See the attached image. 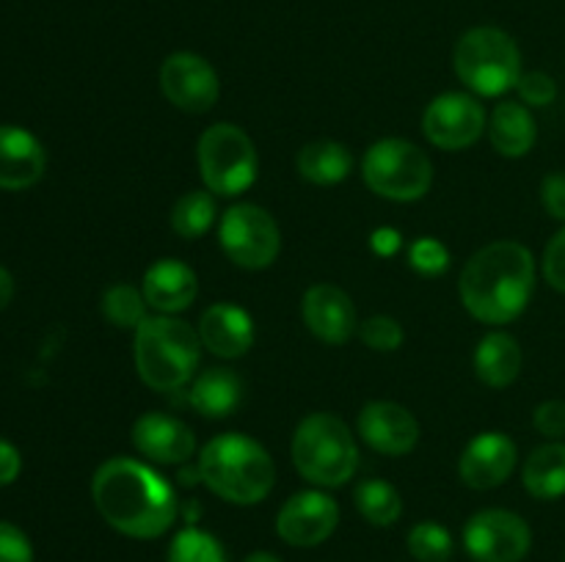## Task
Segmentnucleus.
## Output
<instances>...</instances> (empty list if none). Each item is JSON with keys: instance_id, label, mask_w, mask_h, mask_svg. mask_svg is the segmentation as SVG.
<instances>
[{"instance_id": "f257e3e1", "label": "nucleus", "mask_w": 565, "mask_h": 562, "mask_svg": "<svg viewBox=\"0 0 565 562\" xmlns=\"http://www.w3.org/2000/svg\"><path fill=\"white\" fill-rule=\"evenodd\" d=\"M99 516L127 538L152 540L171 529L177 494L163 474L136 457H110L92 479Z\"/></svg>"}, {"instance_id": "f03ea898", "label": "nucleus", "mask_w": 565, "mask_h": 562, "mask_svg": "<svg viewBox=\"0 0 565 562\" xmlns=\"http://www.w3.org/2000/svg\"><path fill=\"white\" fill-rule=\"evenodd\" d=\"M535 290V259L516 240L483 246L463 264L458 292L475 320L505 325L527 309Z\"/></svg>"}, {"instance_id": "7ed1b4c3", "label": "nucleus", "mask_w": 565, "mask_h": 562, "mask_svg": "<svg viewBox=\"0 0 565 562\" xmlns=\"http://www.w3.org/2000/svg\"><path fill=\"white\" fill-rule=\"evenodd\" d=\"M202 483L232 505H257L276 483L270 452L246 433L215 435L199 455Z\"/></svg>"}, {"instance_id": "20e7f679", "label": "nucleus", "mask_w": 565, "mask_h": 562, "mask_svg": "<svg viewBox=\"0 0 565 562\" xmlns=\"http://www.w3.org/2000/svg\"><path fill=\"white\" fill-rule=\"evenodd\" d=\"M199 331L174 314H154L136 328V369L154 391H177L191 383L199 364Z\"/></svg>"}, {"instance_id": "39448f33", "label": "nucleus", "mask_w": 565, "mask_h": 562, "mask_svg": "<svg viewBox=\"0 0 565 562\" xmlns=\"http://www.w3.org/2000/svg\"><path fill=\"white\" fill-rule=\"evenodd\" d=\"M298 474L320 488H340L356 474L359 450L351 428L337 413H309L292 435Z\"/></svg>"}, {"instance_id": "423d86ee", "label": "nucleus", "mask_w": 565, "mask_h": 562, "mask_svg": "<svg viewBox=\"0 0 565 562\" xmlns=\"http://www.w3.org/2000/svg\"><path fill=\"white\" fill-rule=\"evenodd\" d=\"M452 66L469 91L480 97H502L516 88L522 77V53L500 28H472L458 39Z\"/></svg>"}, {"instance_id": "0eeeda50", "label": "nucleus", "mask_w": 565, "mask_h": 562, "mask_svg": "<svg viewBox=\"0 0 565 562\" xmlns=\"http://www.w3.org/2000/svg\"><path fill=\"white\" fill-rule=\"evenodd\" d=\"M362 176L381 198L417 202L434 185V163L406 138H384L364 154Z\"/></svg>"}, {"instance_id": "6e6552de", "label": "nucleus", "mask_w": 565, "mask_h": 562, "mask_svg": "<svg viewBox=\"0 0 565 562\" xmlns=\"http://www.w3.org/2000/svg\"><path fill=\"white\" fill-rule=\"evenodd\" d=\"M199 171L213 196H237L257 180L259 158L254 141L230 121L207 127L196 147Z\"/></svg>"}, {"instance_id": "1a4fd4ad", "label": "nucleus", "mask_w": 565, "mask_h": 562, "mask_svg": "<svg viewBox=\"0 0 565 562\" xmlns=\"http://www.w3.org/2000/svg\"><path fill=\"white\" fill-rule=\"evenodd\" d=\"M218 240L226 257L246 270H263L281 251L279 224L268 209L241 202L221 215Z\"/></svg>"}, {"instance_id": "9d476101", "label": "nucleus", "mask_w": 565, "mask_h": 562, "mask_svg": "<svg viewBox=\"0 0 565 562\" xmlns=\"http://www.w3.org/2000/svg\"><path fill=\"white\" fill-rule=\"evenodd\" d=\"M463 545L478 562H522L533 545V532L522 516L491 507L469 518Z\"/></svg>"}, {"instance_id": "9b49d317", "label": "nucleus", "mask_w": 565, "mask_h": 562, "mask_svg": "<svg viewBox=\"0 0 565 562\" xmlns=\"http://www.w3.org/2000/svg\"><path fill=\"white\" fill-rule=\"evenodd\" d=\"M486 127L489 121H486L483 105L472 94L463 91L439 94L436 99H430L423 116L425 138L445 152L469 149L480 141Z\"/></svg>"}, {"instance_id": "f8f14e48", "label": "nucleus", "mask_w": 565, "mask_h": 562, "mask_svg": "<svg viewBox=\"0 0 565 562\" xmlns=\"http://www.w3.org/2000/svg\"><path fill=\"white\" fill-rule=\"evenodd\" d=\"M160 88L174 108L207 114L221 97L218 72L196 53H174L160 66Z\"/></svg>"}, {"instance_id": "ddd939ff", "label": "nucleus", "mask_w": 565, "mask_h": 562, "mask_svg": "<svg viewBox=\"0 0 565 562\" xmlns=\"http://www.w3.org/2000/svg\"><path fill=\"white\" fill-rule=\"evenodd\" d=\"M340 523V507L323 490H301L281 505L276 516V532L285 543L309 549L334 534Z\"/></svg>"}, {"instance_id": "4468645a", "label": "nucleus", "mask_w": 565, "mask_h": 562, "mask_svg": "<svg viewBox=\"0 0 565 562\" xmlns=\"http://www.w3.org/2000/svg\"><path fill=\"white\" fill-rule=\"evenodd\" d=\"M301 314L307 328L326 345H345L356 334V309L342 287L320 281L303 292Z\"/></svg>"}, {"instance_id": "2eb2a0df", "label": "nucleus", "mask_w": 565, "mask_h": 562, "mask_svg": "<svg viewBox=\"0 0 565 562\" xmlns=\"http://www.w3.org/2000/svg\"><path fill=\"white\" fill-rule=\"evenodd\" d=\"M132 444L160 466H182L196 452V435L182 419L163 411H149L132 424Z\"/></svg>"}, {"instance_id": "dca6fc26", "label": "nucleus", "mask_w": 565, "mask_h": 562, "mask_svg": "<svg viewBox=\"0 0 565 562\" xmlns=\"http://www.w3.org/2000/svg\"><path fill=\"white\" fill-rule=\"evenodd\" d=\"M356 424L364 444L381 455H408L419 441V422L414 413L390 400L367 402Z\"/></svg>"}, {"instance_id": "f3484780", "label": "nucleus", "mask_w": 565, "mask_h": 562, "mask_svg": "<svg viewBox=\"0 0 565 562\" xmlns=\"http://www.w3.org/2000/svg\"><path fill=\"white\" fill-rule=\"evenodd\" d=\"M516 461L519 450L511 435L489 430V433H480L469 441L461 461H458V474L469 488L491 490L511 477Z\"/></svg>"}, {"instance_id": "a211bd4d", "label": "nucleus", "mask_w": 565, "mask_h": 562, "mask_svg": "<svg viewBox=\"0 0 565 562\" xmlns=\"http://www.w3.org/2000/svg\"><path fill=\"white\" fill-rule=\"evenodd\" d=\"M199 339L213 356L241 358L254 345V323L235 303H213L199 320Z\"/></svg>"}, {"instance_id": "6ab92c4d", "label": "nucleus", "mask_w": 565, "mask_h": 562, "mask_svg": "<svg viewBox=\"0 0 565 562\" xmlns=\"http://www.w3.org/2000/svg\"><path fill=\"white\" fill-rule=\"evenodd\" d=\"M44 174V149L28 130L0 125V187L25 191Z\"/></svg>"}, {"instance_id": "aec40b11", "label": "nucleus", "mask_w": 565, "mask_h": 562, "mask_svg": "<svg viewBox=\"0 0 565 562\" xmlns=\"http://www.w3.org/2000/svg\"><path fill=\"white\" fill-rule=\"evenodd\" d=\"M143 298L160 314H177L193 303L199 292L196 270L182 259H158L143 273Z\"/></svg>"}, {"instance_id": "412c9836", "label": "nucleus", "mask_w": 565, "mask_h": 562, "mask_svg": "<svg viewBox=\"0 0 565 562\" xmlns=\"http://www.w3.org/2000/svg\"><path fill=\"white\" fill-rule=\"evenodd\" d=\"M486 130H489L491 147L505 158H524L539 138V127H535L530 108L522 102H513V99L497 105Z\"/></svg>"}, {"instance_id": "4be33fe9", "label": "nucleus", "mask_w": 565, "mask_h": 562, "mask_svg": "<svg viewBox=\"0 0 565 562\" xmlns=\"http://www.w3.org/2000/svg\"><path fill=\"white\" fill-rule=\"evenodd\" d=\"M522 347L508 331H491L475 350V372L491 389H505L522 372Z\"/></svg>"}, {"instance_id": "5701e85b", "label": "nucleus", "mask_w": 565, "mask_h": 562, "mask_svg": "<svg viewBox=\"0 0 565 562\" xmlns=\"http://www.w3.org/2000/svg\"><path fill=\"white\" fill-rule=\"evenodd\" d=\"M243 380L230 367H213L191 383V406L207 419H224L241 406Z\"/></svg>"}, {"instance_id": "b1692460", "label": "nucleus", "mask_w": 565, "mask_h": 562, "mask_svg": "<svg viewBox=\"0 0 565 562\" xmlns=\"http://www.w3.org/2000/svg\"><path fill=\"white\" fill-rule=\"evenodd\" d=\"M522 483L535 499H561L565 496V444L550 441L530 452L527 463L522 468Z\"/></svg>"}, {"instance_id": "393cba45", "label": "nucleus", "mask_w": 565, "mask_h": 562, "mask_svg": "<svg viewBox=\"0 0 565 562\" xmlns=\"http://www.w3.org/2000/svg\"><path fill=\"white\" fill-rule=\"evenodd\" d=\"M298 171L315 185H337L353 169V158L340 141H312L298 152Z\"/></svg>"}, {"instance_id": "a878e982", "label": "nucleus", "mask_w": 565, "mask_h": 562, "mask_svg": "<svg viewBox=\"0 0 565 562\" xmlns=\"http://www.w3.org/2000/svg\"><path fill=\"white\" fill-rule=\"evenodd\" d=\"M215 224V198L210 191H188L171 207V229L185 240H199Z\"/></svg>"}, {"instance_id": "bb28decb", "label": "nucleus", "mask_w": 565, "mask_h": 562, "mask_svg": "<svg viewBox=\"0 0 565 562\" xmlns=\"http://www.w3.org/2000/svg\"><path fill=\"white\" fill-rule=\"evenodd\" d=\"M353 499H356V510L362 512L364 521H370L373 527H390L403 512L401 494L386 479H364L356 485Z\"/></svg>"}, {"instance_id": "cd10ccee", "label": "nucleus", "mask_w": 565, "mask_h": 562, "mask_svg": "<svg viewBox=\"0 0 565 562\" xmlns=\"http://www.w3.org/2000/svg\"><path fill=\"white\" fill-rule=\"evenodd\" d=\"M149 303L143 298V290L132 284H114L105 290L103 295V314L116 325V328H132L136 331L147 314Z\"/></svg>"}, {"instance_id": "c85d7f7f", "label": "nucleus", "mask_w": 565, "mask_h": 562, "mask_svg": "<svg viewBox=\"0 0 565 562\" xmlns=\"http://www.w3.org/2000/svg\"><path fill=\"white\" fill-rule=\"evenodd\" d=\"M169 562H226V554L224 545L213 534L196 527H185L171 540Z\"/></svg>"}, {"instance_id": "c756f323", "label": "nucleus", "mask_w": 565, "mask_h": 562, "mask_svg": "<svg viewBox=\"0 0 565 562\" xmlns=\"http://www.w3.org/2000/svg\"><path fill=\"white\" fill-rule=\"evenodd\" d=\"M408 554L419 562H445L452 554L450 529L436 521H423L408 532Z\"/></svg>"}, {"instance_id": "7c9ffc66", "label": "nucleus", "mask_w": 565, "mask_h": 562, "mask_svg": "<svg viewBox=\"0 0 565 562\" xmlns=\"http://www.w3.org/2000/svg\"><path fill=\"white\" fill-rule=\"evenodd\" d=\"M359 336H362L364 345L370 350L379 353H392L403 345L406 334H403V325L395 317H386V314H375V317L364 320L359 325Z\"/></svg>"}, {"instance_id": "2f4dec72", "label": "nucleus", "mask_w": 565, "mask_h": 562, "mask_svg": "<svg viewBox=\"0 0 565 562\" xmlns=\"http://www.w3.org/2000/svg\"><path fill=\"white\" fill-rule=\"evenodd\" d=\"M408 262H412V268L417 270V273L441 275L450 268V251H447L445 242L436 240V237H423V240L414 242L412 251H408Z\"/></svg>"}, {"instance_id": "473e14b6", "label": "nucleus", "mask_w": 565, "mask_h": 562, "mask_svg": "<svg viewBox=\"0 0 565 562\" xmlns=\"http://www.w3.org/2000/svg\"><path fill=\"white\" fill-rule=\"evenodd\" d=\"M516 91L527 105L544 108V105L555 102L557 83L555 77H550L546 72H522V77H519L516 83Z\"/></svg>"}, {"instance_id": "72a5a7b5", "label": "nucleus", "mask_w": 565, "mask_h": 562, "mask_svg": "<svg viewBox=\"0 0 565 562\" xmlns=\"http://www.w3.org/2000/svg\"><path fill=\"white\" fill-rule=\"evenodd\" d=\"M0 562H33L31 540L9 521H0Z\"/></svg>"}, {"instance_id": "f704fd0d", "label": "nucleus", "mask_w": 565, "mask_h": 562, "mask_svg": "<svg viewBox=\"0 0 565 562\" xmlns=\"http://www.w3.org/2000/svg\"><path fill=\"white\" fill-rule=\"evenodd\" d=\"M541 270H544V279L550 281V287H555L557 292H565V226L544 248Z\"/></svg>"}, {"instance_id": "c9c22d12", "label": "nucleus", "mask_w": 565, "mask_h": 562, "mask_svg": "<svg viewBox=\"0 0 565 562\" xmlns=\"http://www.w3.org/2000/svg\"><path fill=\"white\" fill-rule=\"evenodd\" d=\"M533 424L541 435H546V439H565V400L541 402L533 413Z\"/></svg>"}, {"instance_id": "e433bc0d", "label": "nucleus", "mask_w": 565, "mask_h": 562, "mask_svg": "<svg viewBox=\"0 0 565 562\" xmlns=\"http://www.w3.org/2000/svg\"><path fill=\"white\" fill-rule=\"evenodd\" d=\"M541 204L552 218L565 220V171L544 176L541 182Z\"/></svg>"}, {"instance_id": "4c0bfd02", "label": "nucleus", "mask_w": 565, "mask_h": 562, "mask_svg": "<svg viewBox=\"0 0 565 562\" xmlns=\"http://www.w3.org/2000/svg\"><path fill=\"white\" fill-rule=\"evenodd\" d=\"M20 468H22V457L20 452H17V446L0 439V488L14 483V479L20 477Z\"/></svg>"}, {"instance_id": "58836bf2", "label": "nucleus", "mask_w": 565, "mask_h": 562, "mask_svg": "<svg viewBox=\"0 0 565 562\" xmlns=\"http://www.w3.org/2000/svg\"><path fill=\"white\" fill-rule=\"evenodd\" d=\"M370 246H373V251H379L381 257H390V253H395L397 248H401V231L390 229V226H381V229H375L373 237H370Z\"/></svg>"}, {"instance_id": "ea45409f", "label": "nucleus", "mask_w": 565, "mask_h": 562, "mask_svg": "<svg viewBox=\"0 0 565 562\" xmlns=\"http://www.w3.org/2000/svg\"><path fill=\"white\" fill-rule=\"evenodd\" d=\"M11 298H14V279H11L9 270L0 268V312L9 306Z\"/></svg>"}, {"instance_id": "a19ab883", "label": "nucleus", "mask_w": 565, "mask_h": 562, "mask_svg": "<svg viewBox=\"0 0 565 562\" xmlns=\"http://www.w3.org/2000/svg\"><path fill=\"white\" fill-rule=\"evenodd\" d=\"M243 562H279V560H276L274 554H268V551H254V554H248Z\"/></svg>"}]
</instances>
